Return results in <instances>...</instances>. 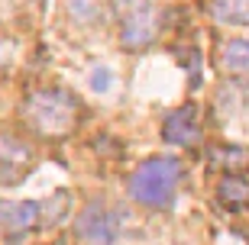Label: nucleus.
I'll list each match as a JSON object with an SVG mask.
<instances>
[{
	"instance_id": "1",
	"label": "nucleus",
	"mask_w": 249,
	"mask_h": 245,
	"mask_svg": "<svg viewBox=\"0 0 249 245\" xmlns=\"http://www.w3.org/2000/svg\"><path fill=\"white\" fill-rule=\"evenodd\" d=\"M178 181H181V162L178 158H168V155H156V158H146L139 164L133 178H129V197L142 203V207H172L178 191Z\"/></svg>"
},
{
	"instance_id": "2",
	"label": "nucleus",
	"mask_w": 249,
	"mask_h": 245,
	"mask_svg": "<svg viewBox=\"0 0 249 245\" xmlns=\"http://www.w3.org/2000/svg\"><path fill=\"white\" fill-rule=\"evenodd\" d=\"M23 113H26V123L36 129L39 136L58 139V136H68L78 126L81 103L68 91H36L26 100Z\"/></svg>"
},
{
	"instance_id": "3",
	"label": "nucleus",
	"mask_w": 249,
	"mask_h": 245,
	"mask_svg": "<svg viewBox=\"0 0 249 245\" xmlns=\"http://www.w3.org/2000/svg\"><path fill=\"white\" fill-rule=\"evenodd\" d=\"M162 139L172 146H194L201 139V116L194 103H181L178 110H172L162 123Z\"/></svg>"
},
{
	"instance_id": "4",
	"label": "nucleus",
	"mask_w": 249,
	"mask_h": 245,
	"mask_svg": "<svg viewBox=\"0 0 249 245\" xmlns=\"http://www.w3.org/2000/svg\"><path fill=\"white\" fill-rule=\"evenodd\" d=\"M117 236V226H113V213L104 203H91L78 216V239L88 245H110Z\"/></svg>"
},
{
	"instance_id": "5",
	"label": "nucleus",
	"mask_w": 249,
	"mask_h": 245,
	"mask_svg": "<svg viewBox=\"0 0 249 245\" xmlns=\"http://www.w3.org/2000/svg\"><path fill=\"white\" fill-rule=\"evenodd\" d=\"M156 39V16L146 3H136L133 13H126L123 19V42L129 49H139V46H149Z\"/></svg>"
},
{
	"instance_id": "6",
	"label": "nucleus",
	"mask_w": 249,
	"mask_h": 245,
	"mask_svg": "<svg viewBox=\"0 0 249 245\" xmlns=\"http://www.w3.org/2000/svg\"><path fill=\"white\" fill-rule=\"evenodd\" d=\"M39 219V203L36 200H3L0 203V229L3 232H26L36 226Z\"/></svg>"
},
{
	"instance_id": "7",
	"label": "nucleus",
	"mask_w": 249,
	"mask_h": 245,
	"mask_svg": "<svg viewBox=\"0 0 249 245\" xmlns=\"http://www.w3.org/2000/svg\"><path fill=\"white\" fill-rule=\"evenodd\" d=\"M217 203L223 210H249V178L243 174H223L220 184H217Z\"/></svg>"
},
{
	"instance_id": "8",
	"label": "nucleus",
	"mask_w": 249,
	"mask_h": 245,
	"mask_svg": "<svg viewBox=\"0 0 249 245\" xmlns=\"http://www.w3.org/2000/svg\"><path fill=\"white\" fill-rule=\"evenodd\" d=\"M207 164L220 174H243L249 168V148L243 146H213L207 152Z\"/></svg>"
},
{
	"instance_id": "9",
	"label": "nucleus",
	"mask_w": 249,
	"mask_h": 245,
	"mask_svg": "<svg viewBox=\"0 0 249 245\" xmlns=\"http://www.w3.org/2000/svg\"><path fill=\"white\" fill-rule=\"evenodd\" d=\"M211 13L227 26H249V0H213Z\"/></svg>"
},
{
	"instance_id": "10",
	"label": "nucleus",
	"mask_w": 249,
	"mask_h": 245,
	"mask_svg": "<svg viewBox=\"0 0 249 245\" xmlns=\"http://www.w3.org/2000/svg\"><path fill=\"white\" fill-rule=\"evenodd\" d=\"M223 68L230 74H246L249 71V39H236L223 52Z\"/></svg>"
},
{
	"instance_id": "11",
	"label": "nucleus",
	"mask_w": 249,
	"mask_h": 245,
	"mask_svg": "<svg viewBox=\"0 0 249 245\" xmlns=\"http://www.w3.org/2000/svg\"><path fill=\"white\" fill-rule=\"evenodd\" d=\"M91 87L94 91H107V87H110V71H107V68H97L94 78H91Z\"/></svg>"
},
{
	"instance_id": "12",
	"label": "nucleus",
	"mask_w": 249,
	"mask_h": 245,
	"mask_svg": "<svg viewBox=\"0 0 249 245\" xmlns=\"http://www.w3.org/2000/svg\"><path fill=\"white\" fill-rule=\"evenodd\" d=\"M55 245H65V242H55Z\"/></svg>"
}]
</instances>
